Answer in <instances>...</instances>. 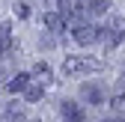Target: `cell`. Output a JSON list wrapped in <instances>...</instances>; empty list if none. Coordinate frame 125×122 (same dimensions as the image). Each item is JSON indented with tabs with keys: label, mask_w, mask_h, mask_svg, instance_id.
<instances>
[{
	"label": "cell",
	"mask_w": 125,
	"mask_h": 122,
	"mask_svg": "<svg viewBox=\"0 0 125 122\" xmlns=\"http://www.w3.org/2000/svg\"><path fill=\"white\" fill-rule=\"evenodd\" d=\"M101 69H104V63L92 60V57H66L62 60V74L66 78H72L77 71H101Z\"/></svg>",
	"instance_id": "6da1fadb"
},
{
	"label": "cell",
	"mask_w": 125,
	"mask_h": 122,
	"mask_svg": "<svg viewBox=\"0 0 125 122\" xmlns=\"http://www.w3.org/2000/svg\"><path fill=\"white\" fill-rule=\"evenodd\" d=\"M33 78H36L39 86L51 83V69H48V63H36V66H33Z\"/></svg>",
	"instance_id": "9c48e42d"
},
{
	"label": "cell",
	"mask_w": 125,
	"mask_h": 122,
	"mask_svg": "<svg viewBox=\"0 0 125 122\" xmlns=\"http://www.w3.org/2000/svg\"><path fill=\"white\" fill-rule=\"evenodd\" d=\"M81 98L86 101V104H104V98H107V92H104V86H98V83H83L81 86Z\"/></svg>",
	"instance_id": "277c9868"
},
{
	"label": "cell",
	"mask_w": 125,
	"mask_h": 122,
	"mask_svg": "<svg viewBox=\"0 0 125 122\" xmlns=\"http://www.w3.org/2000/svg\"><path fill=\"white\" fill-rule=\"evenodd\" d=\"M36 122H39V119H36Z\"/></svg>",
	"instance_id": "2e32d148"
},
{
	"label": "cell",
	"mask_w": 125,
	"mask_h": 122,
	"mask_svg": "<svg viewBox=\"0 0 125 122\" xmlns=\"http://www.w3.org/2000/svg\"><path fill=\"white\" fill-rule=\"evenodd\" d=\"M110 107H116V110L125 107V89H116V92L110 95Z\"/></svg>",
	"instance_id": "7c38bea8"
},
{
	"label": "cell",
	"mask_w": 125,
	"mask_h": 122,
	"mask_svg": "<svg viewBox=\"0 0 125 122\" xmlns=\"http://www.w3.org/2000/svg\"><path fill=\"white\" fill-rule=\"evenodd\" d=\"M98 39H104V45H107V48H116V45L125 39V21L113 15V18H110V24L101 30V36H98Z\"/></svg>",
	"instance_id": "7a4b0ae2"
},
{
	"label": "cell",
	"mask_w": 125,
	"mask_h": 122,
	"mask_svg": "<svg viewBox=\"0 0 125 122\" xmlns=\"http://www.w3.org/2000/svg\"><path fill=\"white\" fill-rule=\"evenodd\" d=\"M24 95H27V101H30V104L42 101V86H39V83H30V86L24 89Z\"/></svg>",
	"instance_id": "8fae6325"
},
{
	"label": "cell",
	"mask_w": 125,
	"mask_h": 122,
	"mask_svg": "<svg viewBox=\"0 0 125 122\" xmlns=\"http://www.w3.org/2000/svg\"><path fill=\"white\" fill-rule=\"evenodd\" d=\"M122 81H125V74H122Z\"/></svg>",
	"instance_id": "9a60e30c"
},
{
	"label": "cell",
	"mask_w": 125,
	"mask_h": 122,
	"mask_svg": "<svg viewBox=\"0 0 125 122\" xmlns=\"http://www.w3.org/2000/svg\"><path fill=\"white\" fill-rule=\"evenodd\" d=\"M0 122H24V104H0Z\"/></svg>",
	"instance_id": "8992f818"
},
{
	"label": "cell",
	"mask_w": 125,
	"mask_h": 122,
	"mask_svg": "<svg viewBox=\"0 0 125 122\" xmlns=\"http://www.w3.org/2000/svg\"><path fill=\"white\" fill-rule=\"evenodd\" d=\"M62 24H66V18H62L60 12H45V27H48V30L60 33V30H62Z\"/></svg>",
	"instance_id": "30bf717a"
},
{
	"label": "cell",
	"mask_w": 125,
	"mask_h": 122,
	"mask_svg": "<svg viewBox=\"0 0 125 122\" xmlns=\"http://www.w3.org/2000/svg\"><path fill=\"white\" fill-rule=\"evenodd\" d=\"M98 36H101V30H98V27H92V24H77V27H74V33H72V39H74L77 45H95Z\"/></svg>",
	"instance_id": "3957f363"
},
{
	"label": "cell",
	"mask_w": 125,
	"mask_h": 122,
	"mask_svg": "<svg viewBox=\"0 0 125 122\" xmlns=\"http://www.w3.org/2000/svg\"><path fill=\"white\" fill-rule=\"evenodd\" d=\"M15 9H18V18H27V15H30V9H27L24 0H18V3H15Z\"/></svg>",
	"instance_id": "4fadbf2b"
},
{
	"label": "cell",
	"mask_w": 125,
	"mask_h": 122,
	"mask_svg": "<svg viewBox=\"0 0 125 122\" xmlns=\"http://www.w3.org/2000/svg\"><path fill=\"white\" fill-rule=\"evenodd\" d=\"M101 122H125L122 116H110V119H101Z\"/></svg>",
	"instance_id": "5bb4252c"
},
{
	"label": "cell",
	"mask_w": 125,
	"mask_h": 122,
	"mask_svg": "<svg viewBox=\"0 0 125 122\" xmlns=\"http://www.w3.org/2000/svg\"><path fill=\"white\" fill-rule=\"evenodd\" d=\"M27 86H30V74H24V71H21V74H15V78L6 83V89H9V92H24Z\"/></svg>",
	"instance_id": "ba28073f"
},
{
	"label": "cell",
	"mask_w": 125,
	"mask_h": 122,
	"mask_svg": "<svg viewBox=\"0 0 125 122\" xmlns=\"http://www.w3.org/2000/svg\"><path fill=\"white\" fill-rule=\"evenodd\" d=\"M12 51V24L3 21L0 24V57H6Z\"/></svg>",
	"instance_id": "52a82bcc"
},
{
	"label": "cell",
	"mask_w": 125,
	"mask_h": 122,
	"mask_svg": "<svg viewBox=\"0 0 125 122\" xmlns=\"http://www.w3.org/2000/svg\"><path fill=\"white\" fill-rule=\"evenodd\" d=\"M60 113L66 122H83L86 113L81 110V104H74V101H60Z\"/></svg>",
	"instance_id": "5b68a950"
}]
</instances>
